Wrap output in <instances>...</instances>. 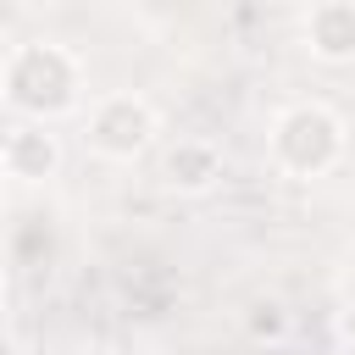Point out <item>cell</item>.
Returning <instances> with one entry per match:
<instances>
[{
  "instance_id": "6da1fadb",
  "label": "cell",
  "mask_w": 355,
  "mask_h": 355,
  "mask_svg": "<svg viewBox=\"0 0 355 355\" xmlns=\"http://www.w3.org/2000/svg\"><path fill=\"white\" fill-rule=\"evenodd\" d=\"M0 94L11 105V122H44L55 128L72 111H89V72L83 55L61 39H22L0 61Z\"/></svg>"
},
{
  "instance_id": "7a4b0ae2",
  "label": "cell",
  "mask_w": 355,
  "mask_h": 355,
  "mask_svg": "<svg viewBox=\"0 0 355 355\" xmlns=\"http://www.w3.org/2000/svg\"><path fill=\"white\" fill-rule=\"evenodd\" d=\"M344 150H349V128L322 100H294L266 128V161L294 183H316L327 172H338Z\"/></svg>"
},
{
  "instance_id": "3957f363",
  "label": "cell",
  "mask_w": 355,
  "mask_h": 355,
  "mask_svg": "<svg viewBox=\"0 0 355 355\" xmlns=\"http://www.w3.org/2000/svg\"><path fill=\"white\" fill-rule=\"evenodd\" d=\"M161 139V111L139 94V89H105L89 100L83 111V144L89 155L100 161H116V166H133L139 155H150Z\"/></svg>"
},
{
  "instance_id": "277c9868",
  "label": "cell",
  "mask_w": 355,
  "mask_h": 355,
  "mask_svg": "<svg viewBox=\"0 0 355 355\" xmlns=\"http://www.w3.org/2000/svg\"><path fill=\"white\" fill-rule=\"evenodd\" d=\"M155 172H161V183H166L172 194H211V189L227 178V155H222V144L205 139V133H178V139L161 144Z\"/></svg>"
},
{
  "instance_id": "5b68a950",
  "label": "cell",
  "mask_w": 355,
  "mask_h": 355,
  "mask_svg": "<svg viewBox=\"0 0 355 355\" xmlns=\"http://www.w3.org/2000/svg\"><path fill=\"white\" fill-rule=\"evenodd\" d=\"M61 161H67L61 133L44 122H11L0 139V166L11 183H50L61 172Z\"/></svg>"
},
{
  "instance_id": "8992f818",
  "label": "cell",
  "mask_w": 355,
  "mask_h": 355,
  "mask_svg": "<svg viewBox=\"0 0 355 355\" xmlns=\"http://www.w3.org/2000/svg\"><path fill=\"white\" fill-rule=\"evenodd\" d=\"M300 44L322 67H349L355 61V0H322L300 17Z\"/></svg>"
},
{
  "instance_id": "52a82bcc",
  "label": "cell",
  "mask_w": 355,
  "mask_h": 355,
  "mask_svg": "<svg viewBox=\"0 0 355 355\" xmlns=\"http://www.w3.org/2000/svg\"><path fill=\"white\" fill-rule=\"evenodd\" d=\"M244 338H250V344H266V349L288 344V338H294V305H288L283 294H255V300L244 305Z\"/></svg>"
},
{
  "instance_id": "ba28073f",
  "label": "cell",
  "mask_w": 355,
  "mask_h": 355,
  "mask_svg": "<svg viewBox=\"0 0 355 355\" xmlns=\"http://www.w3.org/2000/svg\"><path fill=\"white\" fill-rule=\"evenodd\" d=\"M105 355H150L144 344H116V349H105Z\"/></svg>"
}]
</instances>
